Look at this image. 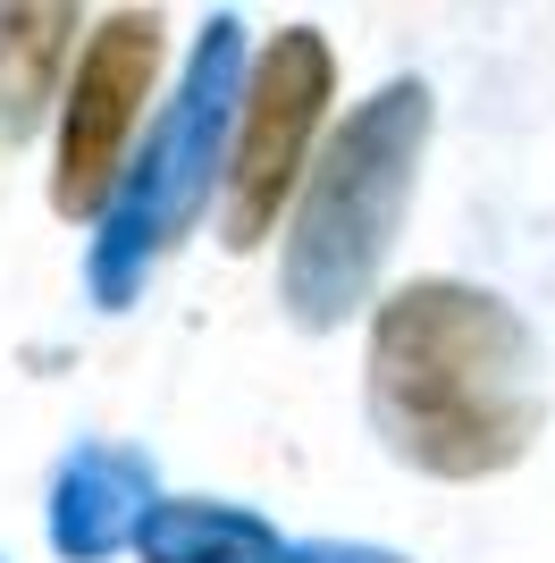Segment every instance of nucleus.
<instances>
[{
	"mask_svg": "<svg viewBox=\"0 0 555 563\" xmlns=\"http://www.w3.org/2000/svg\"><path fill=\"white\" fill-rule=\"evenodd\" d=\"M161 9H110L76 51V76L59 85V168H51V211L59 219H101L118 177L135 161V126L161 76Z\"/></svg>",
	"mask_w": 555,
	"mask_h": 563,
	"instance_id": "obj_5",
	"label": "nucleus"
},
{
	"mask_svg": "<svg viewBox=\"0 0 555 563\" xmlns=\"http://www.w3.org/2000/svg\"><path fill=\"white\" fill-rule=\"evenodd\" d=\"M421 152H429V85L421 76L379 85L320 143V161L295 194V219H286V261H278L286 311L303 329H337L346 311L370 303V286L395 253V228H404V202H413Z\"/></svg>",
	"mask_w": 555,
	"mask_h": 563,
	"instance_id": "obj_2",
	"label": "nucleus"
},
{
	"mask_svg": "<svg viewBox=\"0 0 555 563\" xmlns=\"http://www.w3.org/2000/svg\"><path fill=\"white\" fill-rule=\"evenodd\" d=\"M236 93H244V18H210L194 59H185L177 93L152 110L143 152L127 161L110 211L92 219V303L127 311L152 278V261L177 244L194 219L210 211V186L228 168V126H236Z\"/></svg>",
	"mask_w": 555,
	"mask_h": 563,
	"instance_id": "obj_3",
	"label": "nucleus"
},
{
	"mask_svg": "<svg viewBox=\"0 0 555 563\" xmlns=\"http://www.w3.org/2000/svg\"><path fill=\"white\" fill-rule=\"evenodd\" d=\"M76 51V9H0V126L9 143L59 101V68Z\"/></svg>",
	"mask_w": 555,
	"mask_h": 563,
	"instance_id": "obj_8",
	"label": "nucleus"
},
{
	"mask_svg": "<svg viewBox=\"0 0 555 563\" xmlns=\"http://www.w3.org/2000/svg\"><path fill=\"white\" fill-rule=\"evenodd\" d=\"M370 429L429 479H497L547 429V353L531 320L463 278L395 286L370 320Z\"/></svg>",
	"mask_w": 555,
	"mask_h": 563,
	"instance_id": "obj_1",
	"label": "nucleus"
},
{
	"mask_svg": "<svg viewBox=\"0 0 555 563\" xmlns=\"http://www.w3.org/2000/svg\"><path fill=\"white\" fill-rule=\"evenodd\" d=\"M270 563H404L395 547H362V539H278Z\"/></svg>",
	"mask_w": 555,
	"mask_h": 563,
	"instance_id": "obj_9",
	"label": "nucleus"
},
{
	"mask_svg": "<svg viewBox=\"0 0 555 563\" xmlns=\"http://www.w3.org/2000/svg\"><path fill=\"white\" fill-rule=\"evenodd\" d=\"M161 505L152 488V454L85 438L68 463L51 471V547L68 563H110L118 547H135L143 514Z\"/></svg>",
	"mask_w": 555,
	"mask_h": 563,
	"instance_id": "obj_6",
	"label": "nucleus"
},
{
	"mask_svg": "<svg viewBox=\"0 0 555 563\" xmlns=\"http://www.w3.org/2000/svg\"><path fill=\"white\" fill-rule=\"evenodd\" d=\"M143 563H270L278 530L244 505H219V496H161L135 530Z\"/></svg>",
	"mask_w": 555,
	"mask_h": 563,
	"instance_id": "obj_7",
	"label": "nucleus"
},
{
	"mask_svg": "<svg viewBox=\"0 0 555 563\" xmlns=\"http://www.w3.org/2000/svg\"><path fill=\"white\" fill-rule=\"evenodd\" d=\"M328 93H337V51H328L320 25H278L261 43V59L244 68L236 126H228V168H219V186H228L219 219H228L236 253H253L278 228V202L303 186Z\"/></svg>",
	"mask_w": 555,
	"mask_h": 563,
	"instance_id": "obj_4",
	"label": "nucleus"
}]
</instances>
